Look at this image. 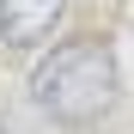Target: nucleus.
Returning <instances> with one entry per match:
<instances>
[{
	"label": "nucleus",
	"instance_id": "obj_2",
	"mask_svg": "<svg viewBox=\"0 0 134 134\" xmlns=\"http://www.w3.org/2000/svg\"><path fill=\"white\" fill-rule=\"evenodd\" d=\"M67 0H0V43L6 49H31L61 25Z\"/></svg>",
	"mask_w": 134,
	"mask_h": 134
},
{
	"label": "nucleus",
	"instance_id": "obj_1",
	"mask_svg": "<svg viewBox=\"0 0 134 134\" xmlns=\"http://www.w3.org/2000/svg\"><path fill=\"white\" fill-rule=\"evenodd\" d=\"M31 104L55 122H98L110 104H116V61L98 37L61 43L55 55L37 61L31 73Z\"/></svg>",
	"mask_w": 134,
	"mask_h": 134
}]
</instances>
